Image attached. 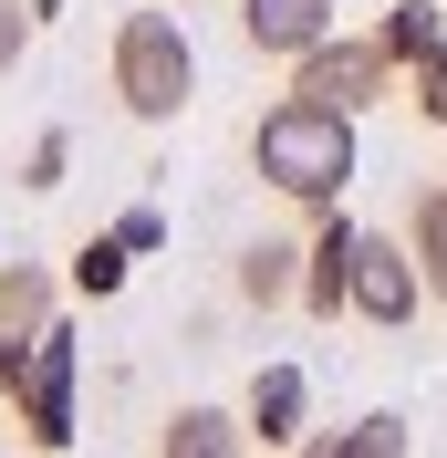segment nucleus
Masks as SVG:
<instances>
[{
    "label": "nucleus",
    "mask_w": 447,
    "mask_h": 458,
    "mask_svg": "<svg viewBox=\"0 0 447 458\" xmlns=\"http://www.w3.org/2000/svg\"><path fill=\"white\" fill-rule=\"evenodd\" d=\"M250 177L281 188L291 208H333L343 188H354V114L312 105V94H281L250 125Z\"/></svg>",
    "instance_id": "f257e3e1"
},
{
    "label": "nucleus",
    "mask_w": 447,
    "mask_h": 458,
    "mask_svg": "<svg viewBox=\"0 0 447 458\" xmlns=\"http://www.w3.org/2000/svg\"><path fill=\"white\" fill-rule=\"evenodd\" d=\"M188 94H198V53L177 31V11H125L114 21V105L136 125H177Z\"/></svg>",
    "instance_id": "f03ea898"
},
{
    "label": "nucleus",
    "mask_w": 447,
    "mask_h": 458,
    "mask_svg": "<svg viewBox=\"0 0 447 458\" xmlns=\"http://www.w3.org/2000/svg\"><path fill=\"white\" fill-rule=\"evenodd\" d=\"M291 94L364 114V105H385V94H395V53L375 42V31H323V42H312V53L291 63Z\"/></svg>",
    "instance_id": "7ed1b4c3"
},
{
    "label": "nucleus",
    "mask_w": 447,
    "mask_h": 458,
    "mask_svg": "<svg viewBox=\"0 0 447 458\" xmlns=\"http://www.w3.org/2000/svg\"><path fill=\"white\" fill-rule=\"evenodd\" d=\"M73 334L63 323H42V344H31V375H21V396H11V417H21L31 448H73Z\"/></svg>",
    "instance_id": "20e7f679"
},
{
    "label": "nucleus",
    "mask_w": 447,
    "mask_h": 458,
    "mask_svg": "<svg viewBox=\"0 0 447 458\" xmlns=\"http://www.w3.org/2000/svg\"><path fill=\"white\" fill-rule=\"evenodd\" d=\"M354 250H364V229L343 208H312V240H302V313L312 323L354 313Z\"/></svg>",
    "instance_id": "39448f33"
},
{
    "label": "nucleus",
    "mask_w": 447,
    "mask_h": 458,
    "mask_svg": "<svg viewBox=\"0 0 447 458\" xmlns=\"http://www.w3.org/2000/svg\"><path fill=\"white\" fill-rule=\"evenodd\" d=\"M417 302H426L417 250L364 229V250H354V323H385V334H395V323H417Z\"/></svg>",
    "instance_id": "423d86ee"
},
{
    "label": "nucleus",
    "mask_w": 447,
    "mask_h": 458,
    "mask_svg": "<svg viewBox=\"0 0 447 458\" xmlns=\"http://www.w3.org/2000/svg\"><path fill=\"white\" fill-rule=\"evenodd\" d=\"M323 31H333V0H240V42L271 63H302Z\"/></svg>",
    "instance_id": "0eeeda50"
},
{
    "label": "nucleus",
    "mask_w": 447,
    "mask_h": 458,
    "mask_svg": "<svg viewBox=\"0 0 447 458\" xmlns=\"http://www.w3.org/2000/svg\"><path fill=\"white\" fill-rule=\"evenodd\" d=\"M250 448H302V417H312V375L302 365H260L250 375Z\"/></svg>",
    "instance_id": "6e6552de"
},
{
    "label": "nucleus",
    "mask_w": 447,
    "mask_h": 458,
    "mask_svg": "<svg viewBox=\"0 0 447 458\" xmlns=\"http://www.w3.org/2000/svg\"><path fill=\"white\" fill-rule=\"evenodd\" d=\"M229 292H240L250 313H281V302H302V240H250V250L229 260Z\"/></svg>",
    "instance_id": "1a4fd4ad"
},
{
    "label": "nucleus",
    "mask_w": 447,
    "mask_h": 458,
    "mask_svg": "<svg viewBox=\"0 0 447 458\" xmlns=\"http://www.w3.org/2000/svg\"><path fill=\"white\" fill-rule=\"evenodd\" d=\"M167 458H240L250 448V417H219V406H177L167 428H156Z\"/></svg>",
    "instance_id": "9d476101"
},
{
    "label": "nucleus",
    "mask_w": 447,
    "mask_h": 458,
    "mask_svg": "<svg viewBox=\"0 0 447 458\" xmlns=\"http://www.w3.org/2000/svg\"><path fill=\"white\" fill-rule=\"evenodd\" d=\"M406 250H417V271H426V302L447 313V188H417V199H406Z\"/></svg>",
    "instance_id": "9b49d317"
},
{
    "label": "nucleus",
    "mask_w": 447,
    "mask_h": 458,
    "mask_svg": "<svg viewBox=\"0 0 447 458\" xmlns=\"http://www.w3.org/2000/svg\"><path fill=\"white\" fill-rule=\"evenodd\" d=\"M0 323L11 334H42L53 323V271L42 260H0Z\"/></svg>",
    "instance_id": "f8f14e48"
},
{
    "label": "nucleus",
    "mask_w": 447,
    "mask_h": 458,
    "mask_svg": "<svg viewBox=\"0 0 447 458\" xmlns=\"http://www.w3.org/2000/svg\"><path fill=\"white\" fill-rule=\"evenodd\" d=\"M375 42H385V53H395V73H406V63H426V53L447 42V21L426 11V0H395L385 21H375Z\"/></svg>",
    "instance_id": "ddd939ff"
},
{
    "label": "nucleus",
    "mask_w": 447,
    "mask_h": 458,
    "mask_svg": "<svg viewBox=\"0 0 447 458\" xmlns=\"http://www.w3.org/2000/svg\"><path fill=\"white\" fill-rule=\"evenodd\" d=\"M323 458H406V417H354V428L312 437Z\"/></svg>",
    "instance_id": "4468645a"
},
{
    "label": "nucleus",
    "mask_w": 447,
    "mask_h": 458,
    "mask_svg": "<svg viewBox=\"0 0 447 458\" xmlns=\"http://www.w3.org/2000/svg\"><path fill=\"white\" fill-rule=\"evenodd\" d=\"M125 260H136L125 240H84V250H73V292H94V302H105V292L125 282Z\"/></svg>",
    "instance_id": "2eb2a0df"
},
{
    "label": "nucleus",
    "mask_w": 447,
    "mask_h": 458,
    "mask_svg": "<svg viewBox=\"0 0 447 458\" xmlns=\"http://www.w3.org/2000/svg\"><path fill=\"white\" fill-rule=\"evenodd\" d=\"M406 105H417L426 125H447V42H437L426 63H406Z\"/></svg>",
    "instance_id": "dca6fc26"
},
{
    "label": "nucleus",
    "mask_w": 447,
    "mask_h": 458,
    "mask_svg": "<svg viewBox=\"0 0 447 458\" xmlns=\"http://www.w3.org/2000/svg\"><path fill=\"white\" fill-rule=\"evenodd\" d=\"M31 344H42V334H11V323H0V396H21V375H31Z\"/></svg>",
    "instance_id": "f3484780"
},
{
    "label": "nucleus",
    "mask_w": 447,
    "mask_h": 458,
    "mask_svg": "<svg viewBox=\"0 0 447 458\" xmlns=\"http://www.w3.org/2000/svg\"><path fill=\"white\" fill-rule=\"evenodd\" d=\"M21 53H31V11L0 0V73H21Z\"/></svg>",
    "instance_id": "a211bd4d"
},
{
    "label": "nucleus",
    "mask_w": 447,
    "mask_h": 458,
    "mask_svg": "<svg viewBox=\"0 0 447 458\" xmlns=\"http://www.w3.org/2000/svg\"><path fill=\"white\" fill-rule=\"evenodd\" d=\"M63 157H73V146L42 136V146H31V167H21V188H63Z\"/></svg>",
    "instance_id": "6ab92c4d"
},
{
    "label": "nucleus",
    "mask_w": 447,
    "mask_h": 458,
    "mask_svg": "<svg viewBox=\"0 0 447 458\" xmlns=\"http://www.w3.org/2000/svg\"><path fill=\"white\" fill-rule=\"evenodd\" d=\"M114 240H125V250H156V240H167V219H156V208H125V219H114Z\"/></svg>",
    "instance_id": "aec40b11"
},
{
    "label": "nucleus",
    "mask_w": 447,
    "mask_h": 458,
    "mask_svg": "<svg viewBox=\"0 0 447 458\" xmlns=\"http://www.w3.org/2000/svg\"><path fill=\"white\" fill-rule=\"evenodd\" d=\"M53 11H63V0H31V21H53Z\"/></svg>",
    "instance_id": "412c9836"
}]
</instances>
